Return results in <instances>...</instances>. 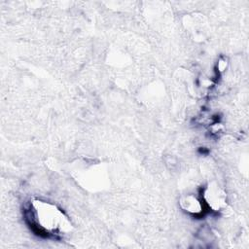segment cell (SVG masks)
Here are the masks:
<instances>
[{
  "label": "cell",
  "mask_w": 249,
  "mask_h": 249,
  "mask_svg": "<svg viewBox=\"0 0 249 249\" xmlns=\"http://www.w3.org/2000/svg\"><path fill=\"white\" fill-rule=\"evenodd\" d=\"M31 224L47 235H58L70 229V223L64 213L54 204L34 200L30 205L29 212Z\"/></svg>",
  "instance_id": "obj_1"
},
{
  "label": "cell",
  "mask_w": 249,
  "mask_h": 249,
  "mask_svg": "<svg viewBox=\"0 0 249 249\" xmlns=\"http://www.w3.org/2000/svg\"><path fill=\"white\" fill-rule=\"evenodd\" d=\"M180 206L187 213L197 216L203 212L205 205L202 198H198L196 195L189 194L180 198Z\"/></svg>",
  "instance_id": "obj_3"
},
{
  "label": "cell",
  "mask_w": 249,
  "mask_h": 249,
  "mask_svg": "<svg viewBox=\"0 0 249 249\" xmlns=\"http://www.w3.org/2000/svg\"><path fill=\"white\" fill-rule=\"evenodd\" d=\"M201 198L212 211H220L226 206V193L216 183H210L203 189Z\"/></svg>",
  "instance_id": "obj_2"
}]
</instances>
